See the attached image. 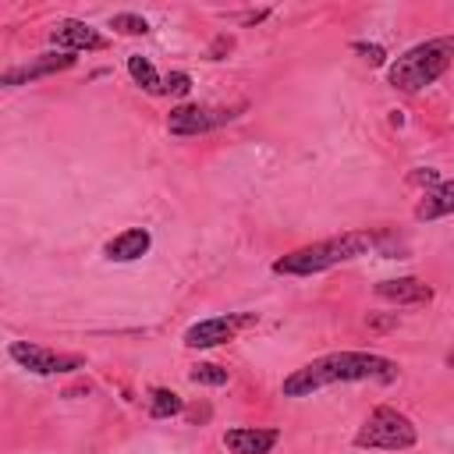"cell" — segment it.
<instances>
[{
	"mask_svg": "<svg viewBox=\"0 0 454 454\" xmlns=\"http://www.w3.org/2000/svg\"><path fill=\"white\" fill-rule=\"evenodd\" d=\"M401 376V365L387 355H372V351H330L319 355L312 362H305L301 369H294L291 376H284L280 394L284 397H312L323 387L333 383H394Z\"/></svg>",
	"mask_w": 454,
	"mask_h": 454,
	"instance_id": "cell-1",
	"label": "cell"
},
{
	"mask_svg": "<svg viewBox=\"0 0 454 454\" xmlns=\"http://www.w3.org/2000/svg\"><path fill=\"white\" fill-rule=\"evenodd\" d=\"M376 241L380 238L372 231H348V234H337V238H323V241L301 245V248L273 259V273H280V277H312V273L333 270L348 259H358V255L372 252Z\"/></svg>",
	"mask_w": 454,
	"mask_h": 454,
	"instance_id": "cell-2",
	"label": "cell"
},
{
	"mask_svg": "<svg viewBox=\"0 0 454 454\" xmlns=\"http://www.w3.org/2000/svg\"><path fill=\"white\" fill-rule=\"evenodd\" d=\"M454 64V35H433L426 43H415L397 60L387 64V82L401 92H422L436 78H443Z\"/></svg>",
	"mask_w": 454,
	"mask_h": 454,
	"instance_id": "cell-3",
	"label": "cell"
},
{
	"mask_svg": "<svg viewBox=\"0 0 454 454\" xmlns=\"http://www.w3.org/2000/svg\"><path fill=\"white\" fill-rule=\"evenodd\" d=\"M415 443H419L415 422L390 404L372 408L355 433V447H362V450H394L397 454V450H411Z\"/></svg>",
	"mask_w": 454,
	"mask_h": 454,
	"instance_id": "cell-4",
	"label": "cell"
},
{
	"mask_svg": "<svg viewBox=\"0 0 454 454\" xmlns=\"http://www.w3.org/2000/svg\"><path fill=\"white\" fill-rule=\"evenodd\" d=\"M245 110V103H234V106H209V103H181L167 114V131L177 135V138H192V135H206V131H216L231 121H238Z\"/></svg>",
	"mask_w": 454,
	"mask_h": 454,
	"instance_id": "cell-5",
	"label": "cell"
},
{
	"mask_svg": "<svg viewBox=\"0 0 454 454\" xmlns=\"http://www.w3.org/2000/svg\"><path fill=\"white\" fill-rule=\"evenodd\" d=\"M7 355L21 369H28L35 376H64V372H78L85 365V358L74 355V351H57V348L32 344V340H11L7 344Z\"/></svg>",
	"mask_w": 454,
	"mask_h": 454,
	"instance_id": "cell-6",
	"label": "cell"
},
{
	"mask_svg": "<svg viewBox=\"0 0 454 454\" xmlns=\"http://www.w3.org/2000/svg\"><path fill=\"white\" fill-rule=\"evenodd\" d=\"M50 43L57 50H64V53H82V50L85 53H99V50L110 46V39L99 28H92L89 21H78V18H60L50 28Z\"/></svg>",
	"mask_w": 454,
	"mask_h": 454,
	"instance_id": "cell-7",
	"label": "cell"
},
{
	"mask_svg": "<svg viewBox=\"0 0 454 454\" xmlns=\"http://www.w3.org/2000/svg\"><path fill=\"white\" fill-rule=\"evenodd\" d=\"M74 60H78L74 53L50 50V53H39V57H32V60H25V64L7 67V71L0 74V85H4V89H18V85H28V82H39V78H46V74H57V71L74 67Z\"/></svg>",
	"mask_w": 454,
	"mask_h": 454,
	"instance_id": "cell-8",
	"label": "cell"
},
{
	"mask_svg": "<svg viewBox=\"0 0 454 454\" xmlns=\"http://www.w3.org/2000/svg\"><path fill=\"white\" fill-rule=\"evenodd\" d=\"M248 323H252V316H213V319H202V323L184 330V348H192V351L220 348L227 340H234L238 330L248 326Z\"/></svg>",
	"mask_w": 454,
	"mask_h": 454,
	"instance_id": "cell-9",
	"label": "cell"
},
{
	"mask_svg": "<svg viewBox=\"0 0 454 454\" xmlns=\"http://www.w3.org/2000/svg\"><path fill=\"white\" fill-rule=\"evenodd\" d=\"M280 443V429L270 426H234L223 433V447L231 454H270Z\"/></svg>",
	"mask_w": 454,
	"mask_h": 454,
	"instance_id": "cell-10",
	"label": "cell"
},
{
	"mask_svg": "<svg viewBox=\"0 0 454 454\" xmlns=\"http://www.w3.org/2000/svg\"><path fill=\"white\" fill-rule=\"evenodd\" d=\"M376 298L394 301V305H429L433 301V287L419 277H397V280H380L376 284Z\"/></svg>",
	"mask_w": 454,
	"mask_h": 454,
	"instance_id": "cell-11",
	"label": "cell"
},
{
	"mask_svg": "<svg viewBox=\"0 0 454 454\" xmlns=\"http://www.w3.org/2000/svg\"><path fill=\"white\" fill-rule=\"evenodd\" d=\"M149 248H153V234H149L145 227H128V231L114 234V238L103 245V255H106L110 262H135V259H142Z\"/></svg>",
	"mask_w": 454,
	"mask_h": 454,
	"instance_id": "cell-12",
	"label": "cell"
},
{
	"mask_svg": "<svg viewBox=\"0 0 454 454\" xmlns=\"http://www.w3.org/2000/svg\"><path fill=\"white\" fill-rule=\"evenodd\" d=\"M450 213H454V177L429 188L415 206V220H440V216H450Z\"/></svg>",
	"mask_w": 454,
	"mask_h": 454,
	"instance_id": "cell-13",
	"label": "cell"
},
{
	"mask_svg": "<svg viewBox=\"0 0 454 454\" xmlns=\"http://www.w3.org/2000/svg\"><path fill=\"white\" fill-rule=\"evenodd\" d=\"M128 74L135 78V85L142 89V92H149V96H160L163 92V74L145 60V57H128Z\"/></svg>",
	"mask_w": 454,
	"mask_h": 454,
	"instance_id": "cell-14",
	"label": "cell"
},
{
	"mask_svg": "<svg viewBox=\"0 0 454 454\" xmlns=\"http://www.w3.org/2000/svg\"><path fill=\"white\" fill-rule=\"evenodd\" d=\"M181 411H184L181 394H174L170 387H153L149 390V415L153 419H170V415H181Z\"/></svg>",
	"mask_w": 454,
	"mask_h": 454,
	"instance_id": "cell-15",
	"label": "cell"
},
{
	"mask_svg": "<svg viewBox=\"0 0 454 454\" xmlns=\"http://www.w3.org/2000/svg\"><path fill=\"white\" fill-rule=\"evenodd\" d=\"M192 383H199V387H223L231 376H227V369L223 365H213V362H199L192 372Z\"/></svg>",
	"mask_w": 454,
	"mask_h": 454,
	"instance_id": "cell-16",
	"label": "cell"
},
{
	"mask_svg": "<svg viewBox=\"0 0 454 454\" xmlns=\"http://www.w3.org/2000/svg\"><path fill=\"white\" fill-rule=\"evenodd\" d=\"M110 28L121 32V35H145L149 32V21L142 14H131V11H121L110 18Z\"/></svg>",
	"mask_w": 454,
	"mask_h": 454,
	"instance_id": "cell-17",
	"label": "cell"
},
{
	"mask_svg": "<svg viewBox=\"0 0 454 454\" xmlns=\"http://www.w3.org/2000/svg\"><path fill=\"white\" fill-rule=\"evenodd\" d=\"M351 53H358L369 67H383L387 64V50L380 43H351Z\"/></svg>",
	"mask_w": 454,
	"mask_h": 454,
	"instance_id": "cell-18",
	"label": "cell"
},
{
	"mask_svg": "<svg viewBox=\"0 0 454 454\" xmlns=\"http://www.w3.org/2000/svg\"><path fill=\"white\" fill-rule=\"evenodd\" d=\"M188 92H192V74L188 71L163 74V96H188Z\"/></svg>",
	"mask_w": 454,
	"mask_h": 454,
	"instance_id": "cell-19",
	"label": "cell"
},
{
	"mask_svg": "<svg viewBox=\"0 0 454 454\" xmlns=\"http://www.w3.org/2000/svg\"><path fill=\"white\" fill-rule=\"evenodd\" d=\"M231 46H234V39H231V35H220V39L213 43V50H209V57H213V60H220V53H223V50H231Z\"/></svg>",
	"mask_w": 454,
	"mask_h": 454,
	"instance_id": "cell-20",
	"label": "cell"
},
{
	"mask_svg": "<svg viewBox=\"0 0 454 454\" xmlns=\"http://www.w3.org/2000/svg\"><path fill=\"white\" fill-rule=\"evenodd\" d=\"M266 14H270V11H255V14H245V18H241V21H245V25H252V21H262V18H266Z\"/></svg>",
	"mask_w": 454,
	"mask_h": 454,
	"instance_id": "cell-21",
	"label": "cell"
}]
</instances>
